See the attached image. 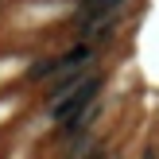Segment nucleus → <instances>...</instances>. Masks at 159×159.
<instances>
[{
    "label": "nucleus",
    "instance_id": "f257e3e1",
    "mask_svg": "<svg viewBox=\"0 0 159 159\" xmlns=\"http://www.w3.org/2000/svg\"><path fill=\"white\" fill-rule=\"evenodd\" d=\"M97 93H101V74H97V70H82V74L70 78V82H58L51 89V120H54V132L66 128L78 113H85V109L97 101Z\"/></svg>",
    "mask_w": 159,
    "mask_h": 159
},
{
    "label": "nucleus",
    "instance_id": "20e7f679",
    "mask_svg": "<svg viewBox=\"0 0 159 159\" xmlns=\"http://www.w3.org/2000/svg\"><path fill=\"white\" fill-rule=\"evenodd\" d=\"M144 159H155V152H148V155H144Z\"/></svg>",
    "mask_w": 159,
    "mask_h": 159
},
{
    "label": "nucleus",
    "instance_id": "7ed1b4c3",
    "mask_svg": "<svg viewBox=\"0 0 159 159\" xmlns=\"http://www.w3.org/2000/svg\"><path fill=\"white\" fill-rule=\"evenodd\" d=\"M82 159H105V152H101V148H93V152H85Z\"/></svg>",
    "mask_w": 159,
    "mask_h": 159
},
{
    "label": "nucleus",
    "instance_id": "f03ea898",
    "mask_svg": "<svg viewBox=\"0 0 159 159\" xmlns=\"http://www.w3.org/2000/svg\"><path fill=\"white\" fill-rule=\"evenodd\" d=\"M93 58H97V47L85 43V39H78L70 51L62 54H47V58H35L27 66V82H70V78H78L82 70L93 66Z\"/></svg>",
    "mask_w": 159,
    "mask_h": 159
}]
</instances>
